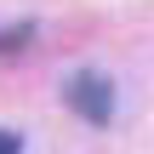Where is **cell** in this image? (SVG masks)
Returning a JSON list of instances; mask_svg holds the SVG:
<instances>
[{
	"label": "cell",
	"instance_id": "6da1fadb",
	"mask_svg": "<svg viewBox=\"0 0 154 154\" xmlns=\"http://www.w3.org/2000/svg\"><path fill=\"white\" fill-rule=\"evenodd\" d=\"M69 109L86 114L91 126H109V114H114V86H109L103 74H74V80H69Z\"/></svg>",
	"mask_w": 154,
	"mask_h": 154
},
{
	"label": "cell",
	"instance_id": "7a4b0ae2",
	"mask_svg": "<svg viewBox=\"0 0 154 154\" xmlns=\"http://www.w3.org/2000/svg\"><path fill=\"white\" fill-rule=\"evenodd\" d=\"M0 154H23V143H17V131H0Z\"/></svg>",
	"mask_w": 154,
	"mask_h": 154
}]
</instances>
